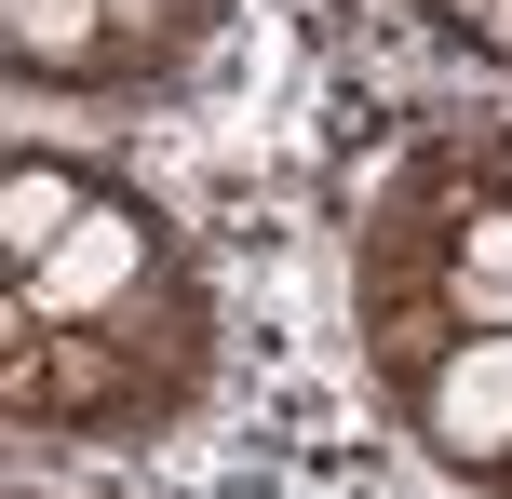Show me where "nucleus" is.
<instances>
[{
  "mask_svg": "<svg viewBox=\"0 0 512 499\" xmlns=\"http://www.w3.org/2000/svg\"><path fill=\"white\" fill-rule=\"evenodd\" d=\"M54 324H81V338L135 351L162 392H203L216 297H203V270H189L176 216H162L149 189L95 176V203H81V230L54 243V257L0 270V338H54Z\"/></svg>",
  "mask_w": 512,
  "mask_h": 499,
  "instance_id": "obj_1",
  "label": "nucleus"
},
{
  "mask_svg": "<svg viewBox=\"0 0 512 499\" xmlns=\"http://www.w3.org/2000/svg\"><path fill=\"white\" fill-rule=\"evenodd\" d=\"M0 405H14V432H81V446H135V432L189 419V392H162L135 351L81 338V324H54V338H0Z\"/></svg>",
  "mask_w": 512,
  "mask_h": 499,
  "instance_id": "obj_2",
  "label": "nucleus"
},
{
  "mask_svg": "<svg viewBox=\"0 0 512 499\" xmlns=\"http://www.w3.org/2000/svg\"><path fill=\"white\" fill-rule=\"evenodd\" d=\"M95 41H108V0H0V54H14L27 95H95Z\"/></svg>",
  "mask_w": 512,
  "mask_h": 499,
  "instance_id": "obj_3",
  "label": "nucleus"
},
{
  "mask_svg": "<svg viewBox=\"0 0 512 499\" xmlns=\"http://www.w3.org/2000/svg\"><path fill=\"white\" fill-rule=\"evenodd\" d=\"M81 203H95V162H54V149H14V162H0V270L54 257V243L81 230Z\"/></svg>",
  "mask_w": 512,
  "mask_h": 499,
  "instance_id": "obj_4",
  "label": "nucleus"
},
{
  "mask_svg": "<svg viewBox=\"0 0 512 499\" xmlns=\"http://www.w3.org/2000/svg\"><path fill=\"white\" fill-rule=\"evenodd\" d=\"M418 14H432L445 41H472L486 68H512V0H418Z\"/></svg>",
  "mask_w": 512,
  "mask_h": 499,
  "instance_id": "obj_5",
  "label": "nucleus"
}]
</instances>
